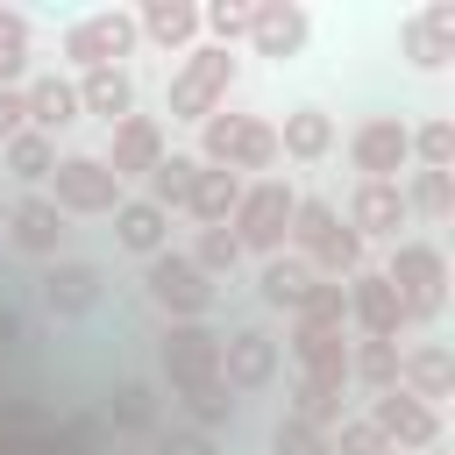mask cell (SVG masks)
I'll list each match as a JSON object with an SVG mask.
<instances>
[{
	"instance_id": "obj_31",
	"label": "cell",
	"mask_w": 455,
	"mask_h": 455,
	"mask_svg": "<svg viewBox=\"0 0 455 455\" xmlns=\"http://www.w3.org/2000/svg\"><path fill=\"white\" fill-rule=\"evenodd\" d=\"M100 427H107V434H156V391H149L142 377L114 384L107 405H100Z\"/></svg>"
},
{
	"instance_id": "obj_7",
	"label": "cell",
	"mask_w": 455,
	"mask_h": 455,
	"mask_svg": "<svg viewBox=\"0 0 455 455\" xmlns=\"http://www.w3.org/2000/svg\"><path fill=\"white\" fill-rule=\"evenodd\" d=\"M43 199H50L64 220H107V213L128 199V185H121L100 156H85V149H78V156H57V171H50V192H43Z\"/></svg>"
},
{
	"instance_id": "obj_27",
	"label": "cell",
	"mask_w": 455,
	"mask_h": 455,
	"mask_svg": "<svg viewBox=\"0 0 455 455\" xmlns=\"http://www.w3.org/2000/svg\"><path fill=\"white\" fill-rule=\"evenodd\" d=\"M71 85H78V114H100L107 128L135 114V71H128V64H107V71H78Z\"/></svg>"
},
{
	"instance_id": "obj_2",
	"label": "cell",
	"mask_w": 455,
	"mask_h": 455,
	"mask_svg": "<svg viewBox=\"0 0 455 455\" xmlns=\"http://www.w3.org/2000/svg\"><path fill=\"white\" fill-rule=\"evenodd\" d=\"M377 277L398 291V306H405L412 327H434V320L448 313V256H441V242H427V235H398V242L384 249Z\"/></svg>"
},
{
	"instance_id": "obj_12",
	"label": "cell",
	"mask_w": 455,
	"mask_h": 455,
	"mask_svg": "<svg viewBox=\"0 0 455 455\" xmlns=\"http://www.w3.org/2000/svg\"><path fill=\"white\" fill-rule=\"evenodd\" d=\"M363 412H370V427L391 441V455L441 448V412H434V405H419V398H412V391H398V384H391V391H377Z\"/></svg>"
},
{
	"instance_id": "obj_24",
	"label": "cell",
	"mask_w": 455,
	"mask_h": 455,
	"mask_svg": "<svg viewBox=\"0 0 455 455\" xmlns=\"http://www.w3.org/2000/svg\"><path fill=\"white\" fill-rule=\"evenodd\" d=\"M107 220H114V249H128V256H142V263L171 249V213H164V206H149L142 192H128Z\"/></svg>"
},
{
	"instance_id": "obj_8",
	"label": "cell",
	"mask_w": 455,
	"mask_h": 455,
	"mask_svg": "<svg viewBox=\"0 0 455 455\" xmlns=\"http://www.w3.org/2000/svg\"><path fill=\"white\" fill-rule=\"evenodd\" d=\"M142 291H149V306H156L164 320H206L213 299H220V284L199 277V263H192L185 249L149 256V263H142Z\"/></svg>"
},
{
	"instance_id": "obj_19",
	"label": "cell",
	"mask_w": 455,
	"mask_h": 455,
	"mask_svg": "<svg viewBox=\"0 0 455 455\" xmlns=\"http://www.w3.org/2000/svg\"><path fill=\"white\" fill-rule=\"evenodd\" d=\"M128 14H135V43H149V50H164V57L199 50V0H142V7H128Z\"/></svg>"
},
{
	"instance_id": "obj_11",
	"label": "cell",
	"mask_w": 455,
	"mask_h": 455,
	"mask_svg": "<svg viewBox=\"0 0 455 455\" xmlns=\"http://www.w3.org/2000/svg\"><path fill=\"white\" fill-rule=\"evenodd\" d=\"M341 299H348V334L355 341H405V306H398V291L377 277V263H363L348 284H341Z\"/></svg>"
},
{
	"instance_id": "obj_41",
	"label": "cell",
	"mask_w": 455,
	"mask_h": 455,
	"mask_svg": "<svg viewBox=\"0 0 455 455\" xmlns=\"http://www.w3.org/2000/svg\"><path fill=\"white\" fill-rule=\"evenodd\" d=\"M327 441H334V455H391V441L370 427V412H341V427Z\"/></svg>"
},
{
	"instance_id": "obj_36",
	"label": "cell",
	"mask_w": 455,
	"mask_h": 455,
	"mask_svg": "<svg viewBox=\"0 0 455 455\" xmlns=\"http://www.w3.org/2000/svg\"><path fill=\"white\" fill-rule=\"evenodd\" d=\"M249 14H256V0H199V43H213V50L249 43Z\"/></svg>"
},
{
	"instance_id": "obj_6",
	"label": "cell",
	"mask_w": 455,
	"mask_h": 455,
	"mask_svg": "<svg viewBox=\"0 0 455 455\" xmlns=\"http://www.w3.org/2000/svg\"><path fill=\"white\" fill-rule=\"evenodd\" d=\"M57 50H64L71 78H78V71H107V64H128V57L142 50V43H135V14H128V7H92V14L64 21Z\"/></svg>"
},
{
	"instance_id": "obj_29",
	"label": "cell",
	"mask_w": 455,
	"mask_h": 455,
	"mask_svg": "<svg viewBox=\"0 0 455 455\" xmlns=\"http://www.w3.org/2000/svg\"><path fill=\"white\" fill-rule=\"evenodd\" d=\"M0 171H7L21 192H36V185H50V171H57V142L36 135V128H21L14 142H0Z\"/></svg>"
},
{
	"instance_id": "obj_1",
	"label": "cell",
	"mask_w": 455,
	"mask_h": 455,
	"mask_svg": "<svg viewBox=\"0 0 455 455\" xmlns=\"http://www.w3.org/2000/svg\"><path fill=\"white\" fill-rule=\"evenodd\" d=\"M284 249H291V256H306V263H313V277H327V284H348V277L370 263L363 235H355V228L341 220V206H334V199H320V192H299L291 228H284Z\"/></svg>"
},
{
	"instance_id": "obj_16",
	"label": "cell",
	"mask_w": 455,
	"mask_h": 455,
	"mask_svg": "<svg viewBox=\"0 0 455 455\" xmlns=\"http://www.w3.org/2000/svg\"><path fill=\"white\" fill-rule=\"evenodd\" d=\"M398 50L412 71H448L455 64V0H427L419 14L398 21Z\"/></svg>"
},
{
	"instance_id": "obj_28",
	"label": "cell",
	"mask_w": 455,
	"mask_h": 455,
	"mask_svg": "<svg viewBox=\"0 0 455 455\" xmlns=\"http://www.w3.org/2000/svg\"><path fill=\"white\" fill-rule=\"evenodd\" d=\"M284 412L291 419H306V427H341V412H348V384H327V377H291V391H284Z\"/></svg>"
},
{
	"instance_id": "obj_42",
	"label": "cell",
	"mask_w": 455,
	"mask_h": 455,
	"mask_svg": "<svg viewBox=\"0 0 455 455\" xmlns=\"http://www.w3.org/2000/svg\"><path fill=\"white\" fill-rule=\"evenodd\" d=\"M149 441H156V455H220L213 434H199V427H156Z\"/></svg>"
},
{
	"instance_id": "obj_15",
	"label": "cell",
	"mask_w": 455,
	"mask_h": 455,
	"mask_svg": "<svg viewBox=\"0 0 455 455\" xmlns=\"http://www.w3.org/2000/svg\"><path fill=\"white\" fill-rule=\"evenodd\" d=\"M306 43H313V14L299 0H256V14H249V50L256 57L291 64V57H306Z\"/></svg>"
},
{
	"instance_id": "obj_45",
	"label": "cell",
	"mask_w": 455,
	"mask_h": 455,
	"mask_svg": "<svg viewBox=\"0 0 455 455\" xmlns=\"http://www.w3.org/2000/svg\"><path fill=\"white\" fill-rule=\"evenodd\" d=\"M419 455H448V448H419Z\"/></svg>"
},
{
	"instance_id": "obj_43",
	"label": "cell",
	"mask_w": 455,
	"mask_h": 455,
	"mask_svg": "<svg viewBox=\"0 0 455 455\" xmlns=\"http://www.w3.org/2000/svg\"><path fill=\"white\" fill-rule=\"evenodd\" d=\"M21 128H28V100H21V85H7L0 92V142H14Z\"/></svg>"
},
{
	"instance_id": "obj_40",
	"label": "cell",
	"mask_w": 455,
	"mask_h": 455,
	"mask_svg": "<svg viewBox=\"0 0 455 455\" xmlns=\"http://www.w3.org/2000/svg\"><path fill=\"white\" fill-rule=\"evenodd\" d=\"M291 320H306V327H348V299H341V284H327V277H320V284L299 299V313H291Z\"/></svg>"
},
{
	"instance_id": "obj_33",
	"label": "cell",
	"mask_w": 455,
	"mask_h": 455,
	"mask_svg": "<svg viewBox=\"0 0 455 455\" xmlns=\"http://www.w3.org/2000/svg\"><path fill=\"white\" fill-rule=\"evenodd\" d=\"M398 192H405V213L412 220H427V228H448L455 220V171H412Z\"/></svg>"
},
{
	"instance_id": "obj_21",
	"label": "cell",
	"mask_w": 455,
	"mask_h": 455,
	"mask_svg": "<svg viewBox=\"0 0 455 455\" xmlns=\"http://www.w3.org/2000/svg\"><path fill=\"white\" fill-rule=\"evenodd\" d=\"M341 220L363 235V249H370V242H384V249H391V242H398V228H405L412 213H405V192H398V185H363V178H355V192H348Z\"/></svg>"
},
{
	"instance_id": "obj_10",
	"label": "cell",
	"mask_w": 455,
	"mask_h": 455,
	"mask_svg": "<svg viewBox=\"0 0 455 455\" xmlns=\"http://www.w3.org/2000/svg\"><path fill=\"white\" fill-rule=\"evenodd\" d=\"M156 370H164L171 398L192 391V384H206V377H220V327H213V320H164V334H156Z\"/></svg>"
},
{
	"instance_id": "obj_23",
	"label": "cell",
	"mask_w": 455,
	"mask_h": 455,
	"mask_svg": "<svg viewBox=\"0 0 455 455\" xmlns=\"http://www.w3.org/2000/svg\"><path fill=\"white\" fill-rule=\"evenodd\" d=\"M21 100H28V128L36 135H64V128H78L85 114H78V85H71V71H36L28 85H21Z\"/></svg>"
},
{
	"instance_id": "obj_22",
	"label": "cell",
	"mask_w": 455,
	"mask_h": 455,
	"mask_svg": "<svg viewBox=\"0 0 455 455\" xmlns=\"http://www.w3.org/2000/svg\"><path fill=\"white\" fill-rule=\"evenodd\" d=\"M398 391H412L419 405H448L455 398V355L441 348V341H412V348H398Z\"/></svg>"
},
{
	"instance_id": "obj_38",
	"label": "cell",
	"mask_w": 455,
	"mask_h": 455,
	"mask_svg": "<svg viewBox=\"0 0 455 455\" xmlns=\"http://www.w3.org/2000/svg\"><path fill=\"white\" fill-rule=\"evenodd\" d=\"M185 256H192V263H199V277H213V284L242 270V249H235V235H228V228H199Z\"/></svg>"
},
{
	"instance_id": "obj_9",
	"label": "cell",
	"mask_w": 455,
	"mask_h": 455,
	"mask_svg": "<svg viewBox=\"0 0 455 455\" xmlns=\"http://www.w3.org/2000/svg\"><path fill=\"white\" fill-rule=\"evenodd\" d=\"M348 171L363 185H398V171H412V121L398 114H363L348 128Z\"/></svg>"
},
{
	"instance_id": "obj_39",
	"label": "cell",
	"mask_w": 455,
	"mask_h": 455,
	"mask_svg": "<svg viewBox=\"0 0 455 455\" xmlns=\"http://www.w3.org/2000/svg\"><path fill=\"white\" fill-rule=\"evenodd\" d=\"M270 455H334V441H327V427H306V419L277 412V427H270Z\"/></svg>"
},
{
	"instance_id": "obj_34",
	"label": "cell",
	"mask_w": 455,
	"mask_h": 455,
	"mask_svg": "<svg viewBox=\"0 0 455 455\" xmlns=\"http://www.w3.org/2000/svg\"><path fill=\"white\" fill-rule=\"evenodd\" d=\"M398 384V341H348V391L377 398Z\"/></svg>"
},
{
	"instance_id": "obj_44",
	"label": "cell",
	"mask_w": 455,
	"mask_h": 455,
	"mask_svg": "<svg viewBox=\"0 0 455 455\" xmlns=\"http://www.w3.org/2000/svg\"><path fill=\"white\" fill-rule=\"evenodd\" d=\"M21 341V320H14V306H0V355Z\"/></svg>"
},
{
	"instance_id": "obj_5",
	"label": "cell",
	"mask_w": 455,
	"mask_h": 455,
	"mask_svg": "<svg viewBox=\"0 0 455 455\" xmlns=\"http://www.w3.org/2000/svg\"><path fill=\"white\" fill-rule=\"evenodd\" d=\"M291 206H299V185L291 178H249L242 185V199H235V220H228V235H235V249L242 256H277L284 249V228H291Z\"/></svg>"
},
{
	"instance_id": "obj_37",
	"label": "cell",
	"mask_w": 455,
	"mask_h": 455,
	"mask_svg": "<svg viewBox=\"0 0 455 455\" xmlns=\"http://www.w3.org/2000/svg\"><path fill=\"white\" fill-rule=\"evenodd\" d=\"M412 171H455V121L448 114H427L412 128Z\"/></svg>"
},
{
	"instance_id": "obj_17",
	"label": "cell",
	"mask_w": 455,
	"mask_h": 455,
	"mask_svg": "<svg viewBox=\"0 0 455 455\" xmlns=\"http://www.w3.org/2000/svg\"><path fill=\"white\" fill-rule=\"evenodd\" d=\"M0 228H7V242H14L21 256H36V263H57V256H64V242H71V220H64L43 192H21V199L7 206V220H0Z\"/></svg>"
},
{
	"instance_id": "obj_20",
	"label": "cell",
	"mask_w": 455,
	"mask_h": 455,
	"mask_svg": "<svg viewBox=\"0 0 455 455\" xmlns=\"http://www.w3.org/2000/svg\"><path fill=\"white\" fill-rule=\"evenodd\" d=\"M284 355L299 363V377L348 384V327H306V320H284Z\"/></svg>"
},
{
	"instance_id": "obj_32",
	"label": "cell",
	"mask_w": 455,
	"mask_h": 455,
	"mask_svg": "<svg viewBox=\"0 0 455 455\" xmlns=\"http://www.w3.org/2000/svg\"><path fill=\"white\" fill-rule=\"evenodd\" d=\"M192 185H199V156H192V149H171V156L142 178V199H149V206H164V213H185Z\"/></svg>"
},
{
	"instance_id": "obj_13",
	"label": "cell",
	"mask_w": 455,
	"mask_h": 455,
	"mask_svg": "<svg viewBox=\"0 0 455 455\" xmlns=\"http://www.w3.org/2000/svg\"><path fill=\"white\" fill-rule=\"evenodd\" d=\"M164 156H171L164 121H156V114H128V121H114V128H107V156H100V164H107L121 185H142Z\"/></svg>"
},
{
	"instance_id": "obj_26",
	"label": "cell",
	"mask_w": 455,
	"mask_h": 455,
	"mask_svg": "<svg viewBox=\"0 0 455 455\" xmlns=\"http://www.w3.org/2000/svg\"><path fill=\"white\" fill-rule=\"evenodd\" d=\"M313 284H320V277H313V263H306V256H291V249H277V256H263V263H256V299H263L270 313H284V320L299 313V299H306Z\"/></svg>"
},
{
	"instance_id": "obj_18",
	"label": "cell",
	"mask_w": 455,
	"mask_h": 455,
	"mask_svg": "<svg viewBox=\"0 0 455 455\" xmlns=\"http://www.w3.org/2000/svg\"><path fill=\"white\" fill-rule=\"evenodd\" d=\"M43 306L57 313V320H85L100 299H107V270L100 263H85V256H57V263H43Z\"/></svg>"
},
{
	"instance_id": "obj_14",
	"label": "cell",
	"mask_w": 455,
	"mask_h": 455,
	"mask_svg": "<svg viewBox=\"0 0 455 455\" xmlns=\"http://www.w3.org/2000/svg\"><path fill=\"white\" fill-rule=\"evenodd\" d=\"M220 384H228L235 398L270 391V384H277V334H263V327H228V334H220Z\"/></svg>"
},
{
	"instance_id": "obj_4",
	"label": "cell",
	"mask_w": 455,
	"mask_h": 455,
	"mask_svg": "<svg viewBox=\"0 0 455 455\" xmlns=\"http://www.w3.org/2000/svg\"><path fill=\"white\" fill-rule=\"evenodd\" d=\"M235 78H242V57H235V50H213V43H199V50H185V57L171 64V85H164V114L199 128L206 114H220V107H228Z\"/></svg>"
},
{
	"instance_id": "obj_25",
	"label": "cell",
	"mask_w": 455,
	"mask_h": 455,
	"mask_svg": "<svg viewBox=\"0 0 455 455\" xmlns=\"http://www.w3.org/2000/svg\"><path fill=\"white\" fill-rule=\"evenodd\" d=\"M334 142H341V128H334L327 107H291L277 121V156H291V164H327Z\"/></svg>"
},
{
	"instance_id": "obj_35",
	"label": "cell",
	"mask_w": 455,
	"mask_h": 455,
	"mask_svg": "<svg viewBox=\"0 0 455 455\" xmlns=\"http://www.w3.org/2000/svg\"><path fill=\"white\" fill-rule=\"evenodd\" d=\"M28 57H36V21L21 7H0V92L28 85Z\"/></svg>"
},
{
	"instance_id": "obj_3",
	"label": "cell",
	"mask_w": 455,
	"mask_h": 455,
	"mask_svg": "<svg viewBox=\"0 0 455 455\" xmlns=\"http://www.w3.org/2000/svg\"><path fill=\"white\" fill-rule=\"evenodd\" d=\"M199 164H213V171H235V178H270L284 156H277V121H263V114H235V107H220V114H206L199 121V149H192Z\"/></svg>"
},
{
	"instance_id": "obj_30",
	"label": "cell",
	"mask_w": 455,
	"mask_h": 455,
	"mask_svg": "<svg viewBox=\"0 0 455 455\" xmlns=\"http://www.w3.org/2000/svg\"><path fill=\"white\" fill-rule=\"evenodd\" d=\"M242 185H249V178H235V171H213V164H199V185H192L185 213H192L199 228H228V220H235V199H242Z\"/></svg>"
}]
</instances>
